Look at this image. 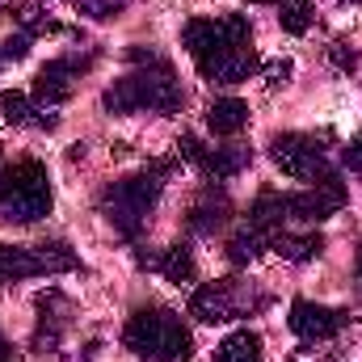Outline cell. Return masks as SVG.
<instances>
[{"label":"cell","instance_id":"cell-1","mask_svg":"<svg viewBox=\"0 0 362 362\" xmlns=\"http://www.w3.org/2000/svg\"><path fill=\"white\" fill-rule=\"evenodd\" d=\"M181 42L189 51V59L198 64V72L215 85H240L257 72V55H253V30L240 13L228 17H194L181 30Z\"/></svg>","mask_w":362,"mask_h":362},{"label":"cell","instance_id":"cell-2","mask_svg":"<svg viewBox=\"0 0 362 362\" xmlns=\"http://www.w3.org/2000/svg\"><path fill=\"white\" fill-rule=\"evenodd\" d=\"M169 173H173V160H156V165H148V169L135 173V177H122V181H114V185H105V194H101V215L114 223L118 236L135 240V236L148 228V215H152V206L160 202V189H165V177H169Z\"/></svg>","mask_w":362,"mask_h":362},{"label":"cell","instance_id":"cell-3","mask_svg":"<svg viewBox=\"0 0 362 362\" xmlns=\"http://www.w3.org/2000/svg\"><path fill=\"white\" fill-rule=\"evenodd\" d=\"M101 101L114 114H135V110L173 114L185 105V93H181V81L173 76V68L165 59H152V64H139L135 72H127L122 81H114Z\"/></svg>","mask_w":362,"mask_h":362},{"label":"cell","instance_id":"cell-4","mask_svg":"<svg viewBox=\"0 0 362 362\" xmlns=\"http://www.w3.org/2000/svg\"><path fill=\"white\" fill-rule=\"evenodd\" d=\"M122 346L148 362H189L194 354L189 329L181 325L177 312L165 308H139L122 329Z\"/></svg>","mask_w":362,"mask_h":362},{"label":"cell","instance_id":"cell-5","mask_svg":"<svg viewBox=\"0 0 362 362\" xmlns=\"http://www.w3.org/2000/svg\"><path fill=\"white\" fill-rule=\"evenodd\" d=\"M51 211V173L42 160H17L0 169V219L4 223H38Z\"/></svg>","mask_w":362,"mask_h":362},{"label":"cell","instance_id":"cell-6","mask_svg":"<svg viewBox=\"0 0 362 362\" xmlns=\"http://www.w3.org/2000/svg\"><path fill=\"white\" fill-rule=\"evenodd\" d=\"M266 308V295H253L245 282L236 278H219V282H202L189 295V316H198L202 325H223V320H240L245 312Z\"/></svg>","mask_w":362,"mask_h":362},{"label":"cell","instance_id":"cell-7","mask_svg":"<svg viewBox=\"0 0 362 362\" xmlns=\"http://www.w3.org/2000/svg\"><path fill=\"white\" fill-rule=\"evenodd\" d=\"M64 270H76V253L64 240H51V245H0V282L38 278V274H64Z\"/></svg>","mask_w":362,"mask_h":362},{"label":"cell","instance_id":"cell-8","mask_svg":"<svg viewBox=\"0 0 362 362\" xmlns=\"http://www.w3.org/2000/svg\"><path fill=\"white\" fill-rule=\"evenodd\" d=\"M270 156H274V165L295 181H312V185H316V181L333 177L329 156H325V144H320L316 135L286 131V135H278V139L270 144Z\"/></svg>","mask_w":362,"mask_h":362},{"label":"cell","instance_id":"cell-9","mask_svg":"<svg viewBox=\"0 0 362 362\" xmlns=\"http://www.w3.org/2000/svg\"><path fill=\"white\" fill-rule=\"evenodd\" d=\"M93 64V55H59V59H47L42 68H38V76H34V101L38 105H59V101H68L72 89H76V81H81V72Z\"/></svg>","mask_w":362,"mask_h":362},{"label":"cell","instance_id":"cell-10","mask_svg":"<svg viewBox=\"0 0 362 362\" xmlns=\"http://www.w3.org/2000/svg\"><path fill=\"white\" fill-rule=\"evenodd\" d=\"M341 206H346V185L337 181V173L291 194V219H303V223H320V219L337 215Z\"/></svg>","mask_w":362,"mask_h":362},{"label":"cell","instance_id":"cell-11","mask_svg":"<svg viewBox=\"0 0 362 362\" xmlns=\"http://www.w3.org/2000/svg\"><path fill=\"white\" fill-rule=\"evenodd\" d=\"M286 325H291V333H295L299 341H329L333 333H341L346 316H341V312H333V308H325V303L295 299V303H291Z\"/></svg>","mask_w":362,"mask_h":362},{"label":"cell","instance_id":"cell-12","mask_svg":"<svg viewBox=\"0 0 362 362\" xmlns=\"http://www.w3.org/2000/svg\"><path fill=\"white\" fill-rule=\"evenodd\" d=\"M0 118H4L8 127H38V131H51V127L59 122L47 105H38L30 93H21V89L0 93Z\"/></svg>","mask_w":362,"mask_h":362},{"label":"cell","instance_id":"cell-13","mask_svg":"<svg viewBox=\"0 0 362 362\" xmlns=\"http://www.w3.org/2000/svg\"><path fill=\"white\" fill-rule=\"evenodd\" d=\"M64 329H68V299L59 291H47L38 299V333H34V346L38 350H59Z\"/></svg>","mask_w":362,"mask_h":362},{"label":"cell","instance_id":"cell-14","mask_svg":"<svg viewBox=\"0 0 362 362\" xmlns=\"http://www.w3.org/2000/svg\"><path fill=\"white\" fill-rule=\"evenodd\" d=\"M228 215H232V202H228V194L223 189H202V198L189 206V232H198V236H211V232H219L223 223H228Z\"/></svg>","mask_w":362,"mask_h":362},{"label":"cell","instance_id":"cell-15","mask_svg":"<svg viewBox=\"0 0 362 362\" xmlns=\"http://www.w3.org/2000/svg\"><path fill=\"white\" fill-rule=\"evenodd\" d=\"M291 219V194H278V189H262L257 198H253V206H249V228H257V232H282V223Z\"/></svg>","mask_w":362,"mask_h":362},{"label":"cell","instance_id":"cell-16","mask_svg":"<svg viewBox=\"0 0 362 362\" xmlns=\"http://www.w3.org/2000/svg\"><path fill=\"white\" fill-rule=\"evenodd\" d=\"M139 266H148V270L165 274L169 282H194V274H198V262H194V253H189V245H169V249H160V253H152V257H139Z\"/></svg>","mask_w":362,"mask_h":362},{"label":"cell","instance_id":"cell-17","mask_svg":"<svg viewBox=\"0 0 362 362\" xmlns=\"http://www.w3.org/2000/svg\"><path fill=\"white\" fill-rule=\"evenodd\" d=\"M206 127L219 135V139H232L249 127V105L240 97H215L211 110H206Z\"/></svg>","mask_w":362,"mask_h":362},{"label":"cell","instance_id":"cell-18","mask_svg":"<svg viewBox=\"0 0 362 362\" xmlns=\"http://www.w3.org/2000/svg\"><path fill=\"white\" fill-rule=\"evenodd\" d=\"M270 249L286 262H316L325 253V236L320 232H274L270 236Z\"/></svg>","mask_w":362,"mask_h":362},{"label":"cell","instance_id":"cell-19","mask_svg":"<svg viewBox=\"0 0 362 362\" xmlns=\"http://www.w3.org/2000/svg\"><path fill=\"white\" fill-rule=\"evenodd\" d=\"M249 160H253V152L240 148V144H232V148H206V156H202L198 169L211 181H228V177H236V173H245Z\"/></svg>","mask_w":362,"mask_h":362},{"label":"cell","instance_id":"cell-20","mask_svg":"<svg viewBox=\"0 0 362 362\" xmlns=\"http://www.w3.org/2000/svg\"><path fill=\"white\" fill-rule=\"evenodd\" d=\"M215 362H266V354H262V337H257L253 329L228 333V337L219 341V350H215Z\"/></svg>","mask_w":362,"mask_h":362},{"label":"cell","instance_id":"cell-21","mask_svg":"<svg viewBox=\"0 0 362 362\" xmlns=\"http://www.w3.org/2000/svg\"><path fill=\"white\" fill-rule=\"evenodd\" d=\"M262 245H270V236L257 232V228H245V232H236V236L228 240V262H232V266H249V262L262 253Z\"/></svg>","mask_w":362,"mask_h":362},{"label":"cell","instance_id":"cell-22","mask_svg":"<svg viewBox=\"0 0 362 362\" xmlns=\"http://www.w3.org/2000/svg\"><path fill=\"white\" fill-rule=\"evenodd\" d=\"M278 21L286 34H303L312 25V0H278Z\"/></svg>","mask_w":362,"mask_h":362},{"label":"cell","instance_id":"cell-23","mask_svg":"<svg viewBox=\"0 0 362 362\" xmlns=\"http://www.w3.org/2000/svg\"><path fill=\"white\" fill-rule=\"evenodd\" d=\"M30 42H34V38H30L25 30H17V34H8V38H4V47H0V64H4V59H8V64H17V59H25V55H30Z\"/></svg>","mask_w":362,"mask_h":362},{"label":"cell","instance_id":"cell-24","mask_svg":"<svg viewBox=\"0 0 362 362\" xmlns=\"http://www.w3.org/2000/svg\"><path fill=\"white\" fill-rule=\"evenodd\" d=\"M76 8H81L85 17L105 21V17H118V13H122V0H76Z\"/></svg>","mask_w":362,"mask_h":362},{"label":"cell","instance_id":"cell-25","mask_svg":"<svg viewBox=\"0 0 362 362\" xmlns=\"http://www.w3.org/2000/svg\"><path fill=\"white\" fill-rule=\"evenodd\" d=\"M329 59H333V68H341V72H354V68H358V51H354L350 42H333V47H329Z\"/></svg>","mask_w":362,"mask_h":362},{"label":"cell","instance_id":"cell-26","mask_svg":"<svg viewBox=\"0 0 362 362\" xmlns=\"http://www.w3.org/2000/svg\"><path fill=\"white\" fill-rule=\"evenodd\" d=\"M286 81H291V59H274L270 68H266V85L270 89H282Z\"/></svg>","mask_w":362,"mask_h":362},{"label":"cell","instance_id":"cell-27","mask_svg":"<svg viewBox=\"0 0 362 362\" xmlns=\"http://www.w3.org/2000/svg\"><path fill=\"white\" fill-rule=\"evenodd\" d=\"M341 160H346V169H358V173H362V131L350 139V148H346V156H341Z\"/></svg>","mask_w":362,"mask_h":362},{"label":"cell","instance_id":"cell-28","mask_svg":"<svg viewBox=\"0 0 362 362\" xmlns=\"http://www.w3.org/2000/svg\"><path fill=\"white\" fill-rule=\"evenodd\" d=\"M358 282H362V253H358Z\"/></svg>","mask_w":362,"mask_h":362},{"label":"cell","instance_id":"cell-29","mask_svg":"<svg viewBox=\"0 0 362 362\" xmlns=\"http://www.w3.org/2000/svg\"><path fill=\"white\" fill-rule=\"evenodd\" d=\"M350 4H362V0H350Z\"/></svg>","mask_w":362,"mask_h":362},{"label":"cell","instance_id":"cell-30","mask_svg":"<svg viewBox=\"0 0 362 362\" xmlns=\"http://www.w3.org/2000/svg\"><path fill=\"white\" fill-rule=\"evenodd\" d=\"M0 4H4V0H0Z\"/></svg>","mask_w":362,"mask_h":362}]
</instances>
